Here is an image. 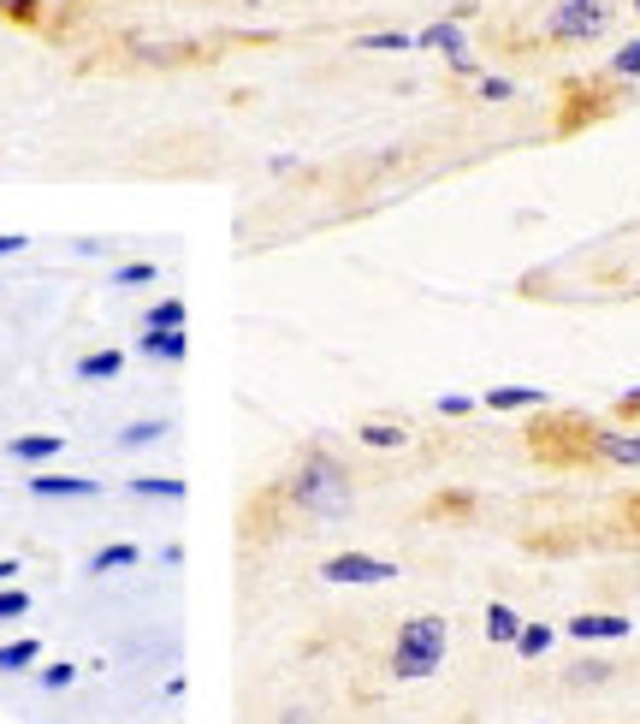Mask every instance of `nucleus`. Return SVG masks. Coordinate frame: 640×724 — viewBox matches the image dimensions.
<instances>
[{"label": "nucleus", "instance_id": "1", "mask_svg": "<svg viewBox=\"0 0 640 724\" xmlns=\"http://www.w3.org/2000/svg\"><path fill=\"white\" fill-rule=\"evenodd\" d=\"M285 493H291V511L309 517V523H344L350 505H356V481H350V469L332 451H309L291 469Z\"/></svg>", "mask_w": 640, "mask_h": 724}, {"label": "nucleus", "instance_id": "2", "mask_svg": "<svg viewBox=\"0 0 640 724\" xmlns=\"http://www.w3.org/2000/svg\"><path fill=\"white\" fill-rule=\"evenodd\" d=\"M527 458L540 469H594L599 464V422L582 411H546L527 422Z\"/></svg>", "mask_w": 640, "mask_h": 724}, {"label": "nucleus", "instance_id": "3", "mask_svg": "<svg viewBox=\"0 0 640 724\" xmlns=\"http://www.w3.org/2000/svg\"><path fill=\"white\" fill-rule=\"evenodd\" d=\"M622 77L611 72H587V77H564L557 84V114H552V131L557 137H582V131H594V125H605L622 107Z\"/></svg>", "mask_w": 640, "mask_h": 724}, {"label": "nucleus", "instance_id": "4", "mask_svg": "<svg viewBox=\"0 0 640 724\" xmlns=\"http://www.w3.org/2000/svg\"><path fill=\"white\" fill-rule=\"evenodd\" d=\"M445 641H451V629L445 618L434 611H422V618H409L397 629V648H392V677L397 683H422V677H434L445 666Z\"/></svg>", "mask_w": 640, "mask_h": 724}, {"label": "nucleus", "instance_id": "5", "mask_svg": "<svg viewBox=\"0 0 640 724\" xmlns=\"http://www.w3.org/2000/svg\"><path fill=\"white\" fill-rule=\"evenodd\" d=\"M611 30V0H557L546 12V42L552 49H587Z\"/></svg>", "mask_w": 640, "mask_h": 724}, {"label": "nucleus", "instance_id": "6", "mask_svg": "<svg viewBox=\"0 0 640 724\" xmlns=\"http://www.w3.org/2000/svg\"><path fill=\"white\" fill-rule=\"evenodd\" d=\"M397 564L392 558H374V553H332L320 564V582L332 588H374V582H392Z\"/></svg>", "mask_w": 640, "mask_h": 724}, {"label": "nucleus", "instance_id": "7", "mask_svg": "<svg viewBox=\"0 0 640 724\" xmlns=\"http://www.w3.org/2000/svg\"><path fill=\"white\" fill-rule=\"evenodd\" d=\"M285 511H291L285 481L279 487H262V493L249 499V511H244V534H249V541H274V534H285Z\"/></svg>", "mask_w": 640, "mask_h": 724}, {"label": "nucleus", "instance_id": "8", "mask_svg": "<svg viewBox=\"0 0 640 724\" xmlns=\"http://www.w3.org/2000/svg\"><path fill=\"white\" fill-rule=\"evenodd\" d=\"M190 351V339H184V327H142V339H137V356H149V362H172L179 369Z\"/></svg>", "mask_w": 640, "mask_h": 724}, {"label": "nucleus", "instance_id": "9", "mask_svg": "<svg viewBox=\"0 0 640 724\" xmlns=\"http://www.w3.org/2000/svg\"><path fill=\"white\" fill-rule=\"evenodd\" d=\"M629 618H617V611H582V618H569V636L575 641H622L629 636Z\"/></svg>", "mask_w": 640, "mask_h": 724}, {"label": "nucleus", "instance_id": "10", "mask_svg": "<svg viewBox=\"0 0 640 724\" xmlns=\"http://www.w3.org/2000/svg\"><path fill=\"white\" fill-rule=\"evenodd\" d=\"M599 464L640 469V428H599Z\"/></svg>", "mask_w": 640, "mask_h": 724}, {"label": "nucleus", "instance_id": "11", "mask_svg": "<svg viewBox=\"0 0 640 724\" xmlns=\"http://www.w3.org/2000/svg\"><path fill=\"white\" fill-rule=\"evenodd\" d=\"M415 49H434L439 60H457V54H469V36H462L457 19H439V24L415 30Z\"/></svg>", "mask_w": 640, "mask_h": 724}, {"label": "nucleus", "instance_id": "12", "mask_svg": "<svg viewBox=\"0 0 640 724\" xmlns=\"http://www.w3.org/2000/svg\"><path fill=\"white\" fill-rule=\"evenodd\" d=\"M30 493L36 499H95L102 481H89V476H30Z\"/></svg>", "mask_w": 640, "mask_h": 724}, {"label": "nucleus", "instance_id": "13", "mask_svg": "<svg viewBox=\"0 0 640 724\" xmlns=\"http://www.w3.org/2000/svg\"><path fill=\"white\" fill-rule=\"evenodd\" d=\"M142 564V546L137 541H107L102 553L89 558V576H119V571H137Z\"/></svg>", "mask_w": 640, "mask_h": 724}, {"label": "nucleus", "instance_id": "14", "mask_svg": "<svg viewBox=\"0 0 640 724\" xmlns=\"http://www.w3.org/2000/svg\"><path fill=\"white\" fill-rule=\"evenodd\" d=\"M7 451L19 464H47V458L66 451V439H60V434H19V439H7Z\"/></svg>", "mask_w": 640, "mask_h": 724}, {"label": "nucleus", "instance_id": "15", "mask_svg": "<svg viewBox=\"0 0 640 724\" xmlns=\"http://www.w3.org/2000/svg\"><path fill=\"white\" fill-rule=\"evenodd\" d=\"M462 517H474V493H462V487H445L427 499V523H462Z\"/></svg>", "mask_w": 640, "mask_h": 724}, {"label": "nucleus", "instance_id": "16", "mask_svg": "<svg viewBox=\"0 0 640 724\" xmlns=\"http://www.w3.org/2000/svg\"><path fill=\"white\" fill-rule=\"evenodd\" d=\"M540 404H546L540 386H492L487 392V411H540Z\"/></svg>", "mask_w": 640, "mask_h": 724}, {"label": "nucleus", "instance_id": "17", "mask_svg": "<svg viewBox=\"0 0 640 724\" xmlns=\"http://www.w3.org/2000/svg\"><path fill=\"white\" fill-rule=\"evenodd\" d=\"M516 636H522V611L516 606H504V600H492L487 606V641H510V648H516Z\"/></svg>", "mask_w": 640, "mask_h": 724}, {"label": "nucleus", "instance_id": "18", "mask_svg": "<svg viewBox=\"0 0 640 724\" xmlns=\"http://www.w3.org/2000/svg\"><path fill=\"white\" fill-rule=\"evenodd\" d=\"M172 434V422H160V416H149V422H131V428H119V451H142V446H160V439Z\"/></svg>", "mask_w": 640, "mask_h": 724}, {"label": "nucleus", "instance_id": "19", "mask_svg": "<svg viewBox=\"0 0 640 724\" xmlns=\"http://www.w3.org/2000/svg\"><path fill=\"white\" fill-rule=\"evenodd\" d=\"M611 677H617L611 659H575V666L564 671V683L569 689H599V683H611Z\"/></svg>", "mask_w": 640, "mask_h": 724}, {"label": "nucleus", "instance_id": "20", "mask_svg": "<svg viewBox=\"0 0 640 724\" xmlns=\"http://www.w3.org/2000/svg\"><path fill=\"white\" fill-rule=\"evenodd\" d=\"M356 439L374 451H397V446H409V428H397V422H362Z\"/></svg>", "mask_w": 640, "mask_h": 724}, {"label": "nucleus", "instance_id": "21", "mask_svg": "<svg viewBox=\"0 0 640 724\" xmlns=\"http://www.w3.org/2000/svg\"><path fill=\"white\" fill-rule=\"evenodd\" d=\"M0 19L19 30H42L47 24V0H0Z\"/></svg>", "mask_w": 640, "mask_h": 724}, {"label": "nucleus", "instance_id": "22", "mask_svg": "<svg viewBox=\"0 0 640 724\" xmlns=\"http://www.w3.org/2000/svg\"><path fill=\"white\" fill-rule=\"evenodd\" d=\"M42 659V641L36 636H19V641H0V671H30Z\"/></svg>", "mask_w": 640, "mask_h": 724}, {"label": "nucleus", "instance_id": "23", "mask_svg": "<svg viewBox=\"0 0 640 724\" xmlns=\"http://www.w3.org/2000/svg\"><path fill=\"white\" fill-rule=\"evenodd\" d=\"M114 374H125V351H89L77 362V381H114Z\"/></svg>", "mask_w": 640, "mask_h": 724}, {"label": "nucleus", "instance_id": "24", "mask_svg": "<svg viewBox=\"0 0 640 724\" xmlns=\"http://www.w3.org/2000/svg\"><path fill=\"white\" fill-rule=\"evenodd\" d=\"M137 499H184V476H131Z\"/></svg>", "mask_w": 640, "mask_h": 724}, {"label": "nucleus", "instance_id": "25", "mask_svg": "<svg viewBox=\"0 0 640 724\" xmlns=\"http://www.w3.org/2000/svg\"><path fill=\"white\" fill-rule=\"evenodd\" d=\"M356 49H367V54H409L415 36H409V30H367Z\"/></svg>", "mask_w": 640, "mask_h": 724}, {"label": "nucleus", "instance_id": "26", "mask_svg": "<svg viewBox=\"0 0 640 724\" xmlns=\"http://www.w3.org/2000/svg\"><path fill=\"white\" fill-rule=\"evenodd\" d=\"M190 321V309H184V297H160V304L142 315V327H184Z\"/></svg>", "mask_w": 640, "mask_h": 724}, {"label": "nucleus", "instance_id": "27", "mask_svg": "<svg viewBox=\"0 0 640 724\" xmlns=\"http://www.w3.org/2000/svg\"><path fill=\"white\" fill-rule=\"evenodd\" d=\"M546 648H552V624H522L516 653H522V659H546Z\"/></svg>", "mask_w": 640, "mask_h": 724}, {"label": "nucleus", "instance_id": "28", "mask_svg": "<svg viewBox=\"0 0 640 724\" xmlns=\"http://www.w3.org/2000/svg\"><path fill=\"white\" fill-rule=\"evenodd\" d=\"M605 72L622 77V84H634V77H640V36H634V42H622V49L611 54V66H605Z\"/></svg>", "mask_w": 640, "mask_h": 724}, {"label": "nucleus", "instance_id": "29", "mask_svg": "<svg viewBox=\"0 0 640 724\" xmlns=\"http://www.w3.org/2000/svg\"><path fill=\"white\" fill-rule=\"evenodd\" d=\"M36 683L60 695V689H72V683H77V666H72V659H54V666H42V671H36Z\"/></svg>", "mask_w": 640, "mask_h": 724}, {"label": "nucleus", "instance_id": "30", "mask_svg": "<svg viewBox=\"0 0 640 724\" xmlns=\"http://www.w3.org/2000/svg\"><path fill=\"white\" fill-rule=\"evenodd\" d=\"M24 611H30V588H19V582H7V588H0V624L24 618Z\"/></svg>", "mask_w": 640, "mask_h": 724}, {"label": "nucleus", "instance_id": "31", "mask_svg": "<svg viewBox=\"0 0 640 724\" xmlns=\"http://www.w3.org/2000/svg\"><path fill=\"white\" fill-rule=\"evenodd\" d=\"M149 279H160L154 262H125V267H114V286H149Z\"/></svg>", "mask_w": 640, "mask_h": 724}, {"label": "nucleus", "instance_id": "32", "mask_svg": "<svg viewBox=\"0 0 640 724\" xmlns=\"http://www.w3.org/2000/svg\"><path fill=\"white\" fill-rule=\"evenodd\" d=\"M510 96H516V84H510V77H480V84H474V102H492V107H499V102H510Z\"/></svg>", "mask_w": 640, "mask_h": 724}, {"label": "nucleus", "instance_id": "33", "mask_svg": "<svg viewBox=\"0 0 640 724\" xmlns=\"http://www.w3.org/2000/svg\"><path fill=\"white\" fill-rule=\"evenodd\" d=\"M617 422H622V428H640V386L634 392H622V398H617V411H611Z\"/></svg>", "mask_w": 640, "mask_h": 724}, {"label": "nucleus", "instance_id": "34", "mask_svg": "<svg viewBox=\"0 0 640 724\" xmlns=\"http://www.w3.org/2000/svg\"><path fill=\"white\" fill-rule=\"evenodd\" d=\"M439 416H474V398H469V392H445V398H439Z\"/></svg>", "mask_w": 640, "mask_h": 724}, {"label": "nucleus", "instance_id": "35", "mask_svg": "<svg viewBox=\"0 0 640 724\" xmlns=\"http://www.w3.org/2000/svg\"><path fill=\"white\" fill-rule=\"evenodd\" d=\"M617 517H622V529H629L634 541H640V493H629V499H622V511H617Z\"/></svg>", "mask_w": 640, "mask_h": 724}, {"label": "nucleus", "instance_id": "36", "mask_svg": "<svg viewBox=\"0 0 640 724\" xmlns=\"http://www.w3.org/2000/svg\"><path fill=\"white\" fill-rule=\"evenodd\" d=\"M30 238H24V232H0V256H19V249H24Z\"/></svg>", "mask_w": 640, "mask_h": 724}, {"label": "nucleus", "instance_id": "37", "mask_svg": "<svg viewBox=\"0 0 640 724\" xmlns=\"http://www.w3.org/2000/svg\"><path fill=\"white\" fill-rule=\"evenodd\" d=\"M7 582H19V558H0V588H7Z\"/></svg>", "mask_w": 640, "mask_h": 724}, {"label": "nucleus", "instance_id": "38", "mask_svg": "<svg viewBox=\"0 0 640 724\" xmlns=\"http://www.w3.org/2000/svg\"><path fill=\"white\" fill-rule=\"evenodd\" d=\"M279 724H309V718H302V713H285V718H279Z\"/></svg>", "mask_w": 640, "mask_h": 724}, {"label": "nucleus", "instance_id": "39", "mask_svg": "<svg viewBox=\"0 0 640 724\" xmlns=\"http://www.w3.org/2000/svg\"><path fill=\"white\" fill-rule=\"evenodd\" d=\"M237 7H274V0H237Z\"/></svg>", "mask_w": 640, "mask_h": 724}, {"label": "nucleus", "instance_id": "40", "mask_svg": "<svg viewBox=\"0 0 640 724\" xmlns=\"http://www.w3.org/2000/svg\"><path fill=\"white\" fill-rule=\"evenodd\" d=\"M629 291H640V279H634V286H629Z\"/></svg>", "mask_w": 640, "mask_h": 724}, {"label": "nucleus", "instance_id": "41", "mask_svg": "<svg viewBox=\"0 0 640 724\" xmlns=\"http://www.w3.org/2000/svg\"><path fill=\"white\" fill-rule=\"evenodd\" d=\"M634 12H640V0H634Z\"/></svg>", "mask_w": 640, "mask_h": 724}]
</instances>
